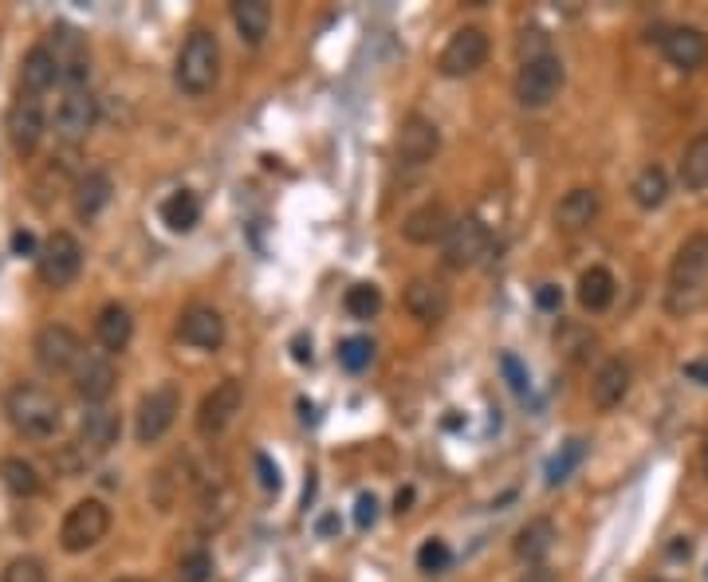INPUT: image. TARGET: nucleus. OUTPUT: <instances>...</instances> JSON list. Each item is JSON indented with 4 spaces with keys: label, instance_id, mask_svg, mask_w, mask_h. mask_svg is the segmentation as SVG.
Returning a JSON list of instances; mask_svg holds the SVG:
<instances>
[{
    "label": "nucleus",
    "instance_id": "1",
    "mask_svg": "<svg viewBox=\"0 0 708 582\" xmlns=\"http://www.w3.org/2000/svg\"><path fill=\"white\" fill-rule=\"evenodd\" d=\"M708 296V233L685 236V244L673 252L669 276H665V311L685 319Z\"/></svg>",
    "mask_w": 708,
    "mask_h": 582
},
{
    "label": "nucleus",
    "instance_id": "2",
    "mask_svg": "<svg viewBox=\"0 0 708 582\" xmlns=\"http://www.w3.org/2000/svg\"><path fill=\"white\" fill-rule=\"evenodd\" d=\"M216 80H221V40L209 28H193L178 52L173 83H178L181 95L201 99V95H209L216 87Z\"/></svg>",
    "mask_w": 708,
    "mask_h": 582
},
{
    "label": "nucleus",
    "instance_id": "3",
    "mask_svg": "<svg viewBox=\"0 0 708 582\" xmlns=\"http://www.w3.org/2000/svg\"><path fill=\"white\" fill-rule=\"evenodd\" d=\"M4 413H9L12 430L24 433V437H32V441L55 437V430L63 425L60 398H55L52 390H44V385H36V382L12 385L9 398H4Z\"/></svg>",
    "mask_w": 708,
    "mask_h": 582
},
{
    "label": "nucleus",
    "instance_id": "4",
    "mask_svg": "<svg viewBox=\"0 0 708 582\" xmlns=\"http://www.w3.org/2000/svg\"><path fill=\"white\" fill-rule=\"evenodd\" d=\"M567 83V67L556 52L536 55V60H524L516 83H511V95L524 110H543L559 99V91Z\"/></svg>",
    "mask_w": 708,
    "mask_h": 582
},
{
    "label": "nucleus",
    "instance_id": "5",
    "mask_svg": "<svg viewBox=\"0 0 708 582\" xmlns=\"http://www.w3.org/2000/svg\"><path fill=\"white\" fill-rule=\"evenodd\" d=\"M110 531V508L99 496H87V500H75L67 508L60 523V547L67 555H83L91 547H99Z\"/></svg>",
    "mask_w": 708,
    "mask_h": 582
},
{
    "label": "nucleus",
    "instance_id": "6",
    "mask_svg": "<svg viewBox=\"0 0 708 582\" xmlns=\"http://www.w3.org/2000/svg\"><path fill=\"white\" fill-rule=\"evenodd\" d=\"M488 52H493V40H488L485 28L465 24L448 36L445 47H441L437 72L445 75V80H468V75H476L488 63Z\"/></svg>",
    "mask_w": 708,
    "mask_h": 582
},
{
    "label": "nucleus",
    "instance_id": "7",
    "mask_svg": "<svg viewBox=\"0 0 708 582\" xmlns=\"http://www.w3.org/2000/svg\"><path fill=\"white\" fill-rule=\"evenodd\" d=\"M488 248H493L488 224L480 221V216H461V221H453L445 241H441V261L453 272H468L485 261Z\"/></svg>",
    "mask_w": 708,
    "mask_h": 582
},
{
    "label": "nucleus",
    "instance_id": "8",
    "mask_svg": "<svg viewBox=\"0 0 708 582\" xmlns=\"http://www.w3.org/2000/svg\"><path fill=\"white\" fill-rule=\"evenodd\" d=\"M178 413H181V390H178V385H173V382L154 385L150 394L138 402V413H135L138 445H158V441L173 430Z\"/></svg>",
    "mask_w": 708,
    "mask_h": 582
},
{
    "label": "nucleus",
    "instance_id": "9",
    "mask_svg": "<svg viewBox=\"0 0 708 582\" xmlns=\"http://www.w3.org/2000/svg\"><path fill=\"white\" fill-rule=\"evenodd\" d=\"M47 52L55 60V72H60V87L72 91V87H87V75H91V52H87V40H83L80 28L72 24H55L47 32Z\"/></svg>",
    "mask_w": 708,
    "mask_h": 582
},
{
    "label": "nucleus",
    "instance_id": "10",
    "mask_svg": "<svg viewBox=\"0 0 708 582\" xmlns=\"http://www.w3.org/2000/svg\"><path fill=\"white\" fill-rule=\"evenodd\" d=\"M36 272L47 287L63 292V287H72L83 272V244L75 241L72 233H52L44 244H40V256H36Z\"/></svg>",
    "mask_w": 708,
    "mask_h": 582
},
{
    "label": "nucleus",
    "instance_id": "11",
    "mask_svg": "<svg viewBox=\"0 0 708 582\" xmlns=\"http://www.w3.org/2000/svg\"><path fill=\"white\" fill-rule=\"evenodd\" d=\"M4 126H9V142H12V150H17L20 158L36 154L40 138H44V126H47V118H44V95H32V91H17V99H12Z\"/></svg>",
    "mask_w": 708,
    "mask_h": 582
},
{
    "label": "nucleus",
    "instance_id": "12",
    "mask_svg": "<svg viewBox=\"0 0 708 582\" xmlns=\"http://www.w3.org/2000/svg\"><path fill=\"white\" fill-rule=\"evenodd\" d=\"M95 123H99V99L91 95V87L63 91L60 107H55V138L75 146L95 130Z\"/></svg>",
    "mask_w": 708,
    "mask_h": 582
},
{
    "label": "nucleus",
    "instance_id": "13",
    "mask_svg": "<svg viewBox=\"0 0 708 582\" xmlns=\"http://www.w3.org/2000/svg\"><path fill=\"white\" fill-rule=\"evenodd\" d=\"M437 150H441L437 123H433V118H425V115H418V110H413V115H405L402 126H398V135H394L398 161H402V166H410V170H418V166H425V161L437 158Z\"/></svg>",
    "mask_w": 708,
    "mask_h": 582
},
{
    "label": "nucleus",
    "instance_id": "14",
    "mask_svg": "<svg viewBox=\"0 0 708 582\" xmlns=\"http://www.w3.org/2000/svg\"><path fill=\"white\" fill-rule=\"evenodd\" d=\"M241 405H244V385L236 382V378L216 382L198 405V433L201 437H221V433L236 422Z\"/></svg>",
    "mask_w": 708,
    "mask_h": 582
},
{
    "label": "nucleus",
    "instance_id": "15",
    "mask_svg": "<svg viewBox=\"0 0 708 582\" xmlns=\"http://www.w3.org/2000/svg\"><path fill=\"white\" fill-rule=\"evenodd\" d=\"M32 355H36V362H40V370H44V374H67V370L80 367L83 342H80V335H75L72 327L52 322V327H44V331L36 335V342H32Z\"/></svg>",
    "mask_w": 708,
    "mask_h": 582
},
{
    "label": "nucleus",
    "instance_id": "16",
    "mask_svg": "<svg viewBox=\"0 0 708 582\" xmlns=\"http://www.w3.org/2000/svg\"><path fill=\"white\" fill-rule=\"evenodd\" d=\"M72 374H75V394H80L87 405H103L110 394H115L118 370H115V362H110L107 350H83L80 367H75Z\"/></svg>",
    "mask_w": 708,
    "mask_h": 582
},
{
    "label": "nucleus",
    "instance_id": "17",
    "mask_svg": "<svg viewBox=\"0 0 708 582\" xmlns=\"http://www.w3.org/2000/svg\"><path fill=\"white\" fill-rule=\"evenodd\" d=\"M178 339L186 342V347L213 355V350H221L224 339H229L224 315L216 311V307H209V304H193V307H189V311L178 319Z\"/></svg>",
    "mask_w": 708,
    "mask_h": 582
},
{
    "label": "nucleus",
    "instance_id": "18",
    "mask_svg": "<svg viewBox=\"0 0 708 582\" xmlns=\"http://www.w3.org/2000/svg\"><path fill=\"white\" fill-rule=\"evenodd\" d=\"M118 433H123L118 413L107 410V405H91V410L83 413V422H80V441H75V448H80L83 461L107 457L110 448L118 445Z\"/></svg>",
    "mask_w": 708,
    "mask_h": 582
},
{
    "label": "nucleus",
    "instance_id": "19",
    "mask_svg": "<svg viewBox=\"0 0 708 582\" xmlns=\"http://www.w3.org/2000/svg\"><path fill=\"white\" fill-rule=\"evenodd\" d=\"M657 44H662L665 63L677 67V72H697V67H705V60H708V36L693 24L665 28Z\"/></svg>",
    "mask_w": 708,
    "mask_h": 582
},
{
    "label": "nucleus",
    "instance_id": "20",
    "mask_svg": "<svg viewBox=\"0 0 708 582\" xmlns=\"http://www.w3.org/2000/svg\"><path fill=\"white\" fill-rule=\"evenodd\" d=\"M448 307H453V296H448L445 279H437V276L410 279V287H405V311H410L413 319H422L433 327V322L445 319Z\"/></svg>",
    "mask_w": 708,
    "mask_h": 582
},
{
    "label": "nucleus",
    "instance_id": "21",
    "mask_svg": "<svg viewBox=\"0 0 708 582\" xmlns=\"http://www.w3.org/2000/svg\"><path fill=\"white\" fill-rule=\"evenodd\" d=\"M602 213V193L594 186H574L563 193V201L556 205V229L559 233H583L599 221Z\"/></svg>",
    "mask_w": 708,
    "mask_h": 582
},
{
    "label": "nucleus",
    "instance_id": "22",
    "mask_svg": "<svg viewBox=\"0 0 708 582\" xmlns=\"http://www.w3.org/2000/svg\"><path fill=\"white\" fill-rule=\"evenodd\" d=\"M448 229H453V213H448L445 201H425V205H418L413 213H405L402 221V236L410 244H441L448 236Z\"/></svg>",
    "mask_w": 708,
    "mask_h": 582
},
{
    "label": "nucleus",
    "instance_id": "23",
    "mask_svg": "<svg viewBox=\"0 0 708 582\" xmlns=\"http://www.w3.org/2000/svg\"><path fill=\"white\" fill-rule=\"evenodd\" d=\"M630 382H634V370H630L626 359H606V362H602L599 374L591 378L594 410H602V413L619 410V405L626 402V394H630Z\"/></svg>",
    "mask_w": 708,
    "mask_h": 582
},
{
    "label": "nucleus",
    "instance_id": "24",
    "mask_svg": "<svg viewBox=\"0 0 708 582\" xmlns=\"http://www.w3.org/2000/svg\"><path fill=\"white\" fill-rule=\"evenodd\" d=\"M556 539H559L556 523L547 520V516H536V520H528L520 531H516V539H511V555L528 567H543V559L551 555Z\"/></svg>",
    "mask_w": 708,
    "mask_h": 582
},
{
    "label": "nucleus",
    "instance_id": "25",
    "mask_svg": "<svg viewBox=\"0 0 708 582\" xmlns=\"http://www.w3.org/2000/svg\"><path fill=\"white\" fill-rule=\"evenodd\" d=\"M95 339H99V347L107 350V355L126 350L130 339H135V315L126 311L123 304H107L99 311V319H95Z\"/></svg>",
    "mask_w": 708,
    "mask_h": 582
},
{
    "label": "nucleus",
    "instance_id": "26",
    "mask_svg": "<svg viewBox=\"0 0 708 582\" xmlns=\"http://www.w3.org/2000/svg\"><path fill=\"white\" fill-rule=\"evenodd\" d=\"M110 193H115V186H110L107 170L83 173L80 186H75V216H80V221H95V216L110 205Z\"/></svg>",
    "mask_w": 708,
    "mask_h": 582
},
{
    "label": "nucleus",
    "instance_id": "27",
    "mask_svg": "<svg viewBox=\"0 0 708 582\" xmlns=\"http://www.w3.org/2000/svg\"><path fill=\"white\" fill-rule=\"evenodd\" d=\"M158 216H162L170 233H193L201 224V198L193 189H173L170 198L162 201V209H158Z\"/></svg>",
    "mask_w": 708,
    "mask_h": 582
},
{
    "label": "nucleus",
    "instance_id": "28",
    "mask_svg": "<svg viewBox=\"0 0 708 582\" xmlns=\"http://www.w3.org/2000/svg\"><path fill=\"white\" fill-rule=\"evenodd\" d=\"M233 24L249 47H261L272 28V4L268 0H236L233 4Z\"/></svg>",
    "mask_w": 708,
    "mask_h": 582
},
{
    "label": "nucleus",
    "instance_id": "29",
    "mask_svg": "<svg viewBox=\"0 0 708 582\" xmlns=\"http://www.w3.org/2000/svg\"><path fill=\"white\" fill-rule=\"evenodd\" d=\"M55 83H60V72H55L52 52H47V44H36L32 52L24 55V63H20V91H32V95H47Z\"/></svg>",
    "mask_w": 708,
    "mask_h": 582
},
{
    "label": "nucleus",
    "instance_id": "30",
    "mask_svg": "<svg viewBox=\"0 0 708 582\" xmlns=\"http://www.w3.org/2000/svg\"><path fill=\"white\" fill-rule=\"evenodd\" d=\"M614 292H619V284H614V276H610V268H602V264H591V268L579 276V307L591 315L606 311L610 304H614Z\"/></svg>",
    "mask_w": 708,
    "mask_h": 582
},
{
    "label": "nucleus",
    "instance_id": "31",
    "mask_svg": "<svg viewBox=\"0 0 708 582\" xmlns=\"http://www.w3.org/2000/svg\"><path fill=\"white\" fill-rule=\"evenodd\" d=\"M630 198H634L637 209H646V213H654V209L665 205V198H669V173L662 170V166H642L637 170V178L630 181Z\"/></svg>",
    "mask_w": 708,
    "mask_h": 582
},
{
    "label": "nucleus",
    "instance_id": "32",
    "mask_svg": "<svg viewBox=\"0 0 708 582\" xmlns=\"http://www.w3.org/2000/svg\"><path fill=\"white\" fill-rule=\"evenodd\" d=\"M677 181L685 186V193H705L708 189V130H700L681 154L677 166Z\"/></svg>",
    "mask_w": 708,
    "mask_h": 582
},
{
    "label": "nucleus",
    "instance_id": "33",
    "mask_svg": "<svg viewBox=\"0 0 708 582\" xmlns=\"http://www.w3.org/2000/svg\"><path fill=\"white\" fill-rule=\"evenodd\" d=\"M0 484H4V493L17 496V500H32V496H40V488H44L36 465H32V461H24V457H4V461H0Z\"/></svg>",
    "mask_w": 708,
    "mask_h": 582
},
{
    "label": "nucleus",
    "instance_id": "34",
    "mask_svg": "<svg viewBox=\"0 0 708 582\" xmlns=\"http://www.w3.org/2000/svg\"><path fill=\"white\" fill-rule=\"evenodd\" d=\"M587 461V441L583 437H571V441H563L559 445V453L551 461H547V484L556 488V484H563V480H571L574 476V468L583 465Z\"/></svg>",
    "mask_w": 708,
    "mask_h": 582
},
{
    "label": "nucleus",
    "instance_id": "35",
    "mask_svg": "<svg viewBox=\"0 0 708 582\" xmlns=\"http://www.w3.org/2000/svg\"><path fill=\"white\" fill-rule=\"evenodd\" d=\"M342 307H347L350 319H374V315L382 311V287H378V284H355V287H347Z\"/></svg>",
    "mask_w": 708,
    "mask_h": 582
},
{
    "label": "nucleus",
    "instance_id": "36",
    "mask_svg": "<svg viewBox=\"0 0 708 582\" xmlns=\"http://www.w3.org/2000/svg\"><path fill=\"white\" fill-rule=\"evenodd\" d=\"M453 567V547L445 539H425L418 547V571L422 574H445Z\"/></svg>",
    "mask_w": 708,
    "mask_h": 582
},
{
    "label": "nucleus",
    "instance_id": "37",
    "mask_svg": "<svg viewBox=\"0 0 708 582\" xmlns=\"http://www.w3.org/2000/svg\"><path fill=\"white\" fill-rule=\"evenodd\" d=\"M370 359H374V342L362 339V335H355V339H347V342L339 347V362L350 370V374H359V370H367Z\"/></svg>",
    "mask_w": 708,
    "mask_h": 582
},
{
    "label": "nucleus",
    "instance_id": "38",
    "mask_svg": "<svg viewBox=\"0 0 708 582\" xmlns=\"http://www.w3.org/2000/svg\"><path fill=\"white\" fill-rule=\"evenodd\" d=\"M178 574H181V582H209V574H213V555H209L205 547H193V551L181 555Z\"/></svg>",
    "mask_w": 708,
    "mask_h": 582
},
{
    "label": "nucleus",
    "instance_id": "39",
    "mask_svg": "<svg viewBox=\"0 0 708 582\" xmlns=\"http://www.w3.org/2000/svg\"><path fill=\"white\" fill-rule=\"evenodd\" d=\"M556 342H559V350H563V355H567L571 362H583V359H587V350L594 347V335L583 331V327H563Z\"/></svg>",
    "mask_w": 708,
    "mask_h": 582
},
{
    "label": "nucleus",
    "instance_id": "40",
    "mask_svg": "<svg viewBox=\"0 0 708 582\" xmlns=\"http://www.w3.org/2000/svg\"><path fill=\"white\" fill-rule=\"evenodd\" d=\"M4 582H47V567L36 555H20L4 567Z\"/></svg>",
    "mask_w": 708,
    "mask_h": 582
},
{
    "label": "nucleus",
    "instance_id": "41",
    "mask_svg": "<svg viewBox=\"0 0 708 582\" xmlns=\"http://www.w3.org/2000/svg\"><path fill=\"white\" fill-rule=\"evenodd\" d=\"M500 370H504V378H508V385L516 390V394H528V370L520 367L516 355H500Z\"/></svg>",
    "mask_w": 708,
    "mask_h": 582
},
{
    "label": "nucleus",
    "instance_id": "42",
    "mask_svg": "<svg viewBox=\"0 0 708 582\" xmlns=\"http://www.w3.org/2000/svg\"><path fill=\"white\" fill-rule=\"evenodd\" d=\"M355 523H359L362 531L378 523V496L374 493H362L359 500H355Z\"/></svg>",
    "mask_w": 708,
    "mask_h": 582
},
{
    "label": "nucleus",
    "instance_id": "43",
    "mask_svg": "<svg viewBox=\"0 0 708 582\" xmlns=\"http://www.w3.org/2000/svg\"><path fill=\"white\" fill-rule=\"evenodd\" d=\"M536 304H539V311H559V304H563V292H559L556 284H543L536 292Z\"/></svg>",
    "mask_w": 708,
    "mask_h": 582
},
{
    "label": "nucleus",
    "instance_id": "44",
    "mask_svg": "<svg viewBox=\"0 0 708 582\" xmlns=\"http://www.w3.org/2000/svg\"><path fill=\"white\" fill-rule=\"evenodd\" d=\"M256 468H261V484L268 488V493H279V468L272 465L264 453H256Z\"/></svg>",
    "mask_w": 708,
    "mask_h": 582
},
{
    "label": "nucleus",
    "instance_id": "45",
    "mask_svg": "<svg viewBox=\"0 0 708 582\" xmlns=\"http://www.w3.org/2000/svg\"><path fill=\"white\" fill-rule=\"evenodd\" d=\"M516 582H559V571H551V567H528Z\"/></svg>",
    "mask_w": 708,
    "mask_h": 582
},
{
    "label": "nucleus",
    "instance_id": "46",
    "mask_svg": "<svg viewBox=\"0 0 708 582\" xmlns=\"http://www.w3.org/2000/svg\"><path fill=\"white\" fill-rule=\"evenodd\" d=\"M12 252H20V256H40L32 233H12Z\"/></svg>",
    "mask_w": 708,
    "mask_h": 582
},
{
    "label": "nucleus",
    "instance_id": "47",
    "mask_svg": "<svg viewBox=\"0 0 708 582\" xmlns=\"http://www.w3.org/2000/svg\"><path fill=\"white\" fill-rule=\"evenodd\" d=\"M685 378H693V382L708 385V362H685Z\"/></svg>",
    "mask_w": 708,
    "mask_h": 582
},
{
    "label": "nucleus",
    "instance_id": "48",
    "mask_svg": "<svg viewBox=\"0 0 708 582\" xmlns=\"http://www.w3.org/2000/svg\"><path fill=\"white\" fill-rule=\"evenodd\" d=\"M410 500H413V488H405V493L394 496V511L402 516V511H410Z\"/></svg>",
    "mask_w": 708,
    "mask_h": 582
},
{
    "label": "nucleus",
    "instance_id": "49",
    "mask_svg": "<svg viewBox=\"0 0 708 582\" xmlns=\"http://www.w3.org/2000/svg\"><path fill=\"white\" fill-rule=\"evenodd\" d=\"M115 582H146V579H138V574H123V579H115Z\"/></svg>",
    "mask_w": 708,
    "mask_h": 582
},
{
    "label": "nucleus",
    "instance_id": "50",
    "mask_svg": "<svg viewBox=\"0 0 708 582\" xmlns=\"http://www.w3.org/2000/svg\"><path fill=\"white\" fill-rule=\"evenodd\" d=\"M705 476H708V445H705Z\"/></svg>",
    "mask_w": 708,
    "mask_h": 582
},
{
    "label": "nucleus",
    "instance_id": "51",
    "mask_svg": "<svg viewBox=\"0 0 708 582\" xmlns=\"http://www.w3.org/2000/svg\"><path fill=\"white\" fill-rule=\"evenodd\" d=\"M646 582H662V579H646Z\"/></svg>",
    "mask_w": 708,
    "mask_h": 582
}]
</instances>
